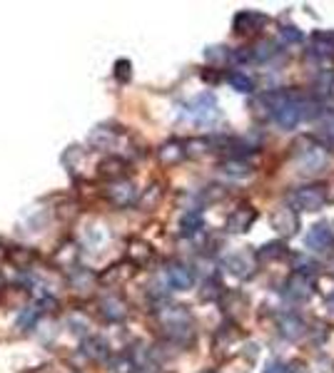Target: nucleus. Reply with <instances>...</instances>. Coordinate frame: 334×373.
Returning a JSON list of instances; mask_svg holds the SVG:
<instances>
[{"instance_id": "f257e3e1", "label": "nucleus", "mask_w": 334, "mask_h": 373, "mask_svg": "<svg viewBox=\"0 0 334 373\" xmlns=\"http://www.w3.org/2000/svg\"><path fill=\"white\" fill-rule=\"evenodd\" d=\"M292 204L299 212H319V209L327 204V192H324L322 184H312V186H302L292 194Z\"/></svg>"}, {"instance_id": "f03ea898", "label": "nucleus", "mask_w": 334, "mask_h": 373, "mask_svg": "<svg viewBox=\"0 0 334 373\" xmlns=\"http://www.w3.org/2000/svg\"><path fill=\"white\" fill-rule=\"evenodd\" d=\"M105 199L110 204H115V207L125 209V207H132V204L137 202V186L132 179H117V182H110L105 189Z\"/></svg>"}, {"instance_id": "7ed1b4c3", "label": "nucleus", "mask_w": 334, "mask_h": 373, "mask_svg": "<svg viewBox=\"0 0 334 373\" xmlns=\"http://www.w3.org/2000/svg\"><path fill=\"white\" fill-rule=\"evenodd\" d=\"M190 117H193L198 125H212V122L217 120L220 110L212 92H205V95L195 97V100L190 102Z\"/></svg>"}, {"instance_id": "20e7f679", "label": "nucleus", "mask_w": 334, "mask_h": 373, "mask_svg": "<svg viewBox=\"0 0 334 373\" xmlns=\"http://www.w3.org/2000/svg\"><path fill=\"white\" fill-rule=\"evenodd\" d=\"M165 282L167 286H173L175 291H185L195 284V272L188 264H167L165 267Z\"/></svg>"}, {"instance_id": "39448f33", "label": "nucleus", "mask_w": 334, "mask_h": 373, "mask_svg": "<svg viewBox=\"0 0 334 373\" xmlns=\"http://www.w3.org/2000/svg\"><path fill=\"white\" fill-rule=\"evenodd\" d=\"M297 165L302 172H322L324 165H327V152L317 145H309L307 150H299L297 152Z\"/></svg>"}, {"instance_id": "423d86ee", "label": "nucleus", "mask_w": 334, "mask_h": 373, "mask_svg": "<svg viewBox=\"0 0 334 373\" xmlns=\"http://www.w3.org/2000/svg\"><path fill=\"white\" fill-rule=\"evenodd\" d=\"M254 259L257 257H252L249 252H235V254H230V257H225V269H227L232 277L247 279V277H252V272H254Z\"/></svg>"}, {"instance_id": "0eeeda50", "label": "nucleus", "mask_w": 334, "mask_h": 373, "mask_svg": "<svg viewBox=\"0 0 334 373\" xmlns=\"http://www.w3.org/2000/svg\"><path fill=\"white\" fill-rule=\"evenodd\" d=\"M97 308H100V316L105 318V321H110V323H117V321H122V318L127 316V304L122 301L120 296H115V294L102 296L100 304H97Z\"/></svg>"}, {"instance_id": "6e6552de", "label": "nucleus", "mask_w": 334, "mask_h": 373, "mask_svg": "<svg viewBox=\"0 0 334 373\" xmlns=\"http://www.w3.org/2000/svg\"><path fill=\"white\" fill-rule=\"evenodd\" d=\"M254 219H257V212H254L252 207H247V204H244V207H237L227 217V232H232V234L247 232V229L252 227Z\"/></svg>"}, {"instance_id": "1a4fd4ad", "label": "nucleus", "mask_w": 334, "mask_h": 373, "mask_svg": "<svg viewBox=\"0 0 334 373\" xmlns=\"http://www.w3.org/2000/svg\"><path fill=\"white\" fill-rule=\"evenodd\" d=\"M117 140V130H112V125H97L92 127V132L87 135V145L92 150H110Z\"/></svg>"}, {"instance_id": "9d476101", "label": "nucleus", "mask_w": 334, "mask_h": 373, "mask_svg": "<svg viewBox=\"0 0 334 373\" xmlns=\"http://www.w3.org/2000/svg\"><path fill=\"white\" fill-rule=\"evenodd\" d=\"M272 227L277 229L279 234H284V237H289V234H294L297 232V214H294V209H289V207H279V209H274V214H272Z\"/></svg>"}, {"instance_id": "9b49d317", "label": "nucleus", "mask_w": 334, "mask_h": 373, "mask_svg": "<svg viewBox=\"0 0 334 373\" xmlns=\"http://www.w3.org/2000/svg\"><path fill=\"white\" fill-rule=\"evenodd\" d=\"M82 356L90 358V361H107L110 358V346L102 341L100 336H87L80 346Z\"/></svg>"}, {"instance_id": "f8f14e48", "label": "nucleus", "mask_w": 334, "mask_h": 373, "mask_svg": "<svg viewBox=\"0 0 334 373\" xmlns=\"http://www.w3.org/2000/svg\"><path fill=\"white\" fill-rule=\"evenodd\" d=\"M264 23H267V18L264 16H259V13H254V11H242V13H237L235 16V33H252V30H257V28H262Z\"/></svg>"}, {"instance_id": "ddd939ff", "label": "nucleus", "mask_w": 334, "mask_h": 373, "mask_svg": "<svg viewBox=\"0 0 334 373\" xmlns=\"http://www.w3.org/2000/svg\"><path fill=\"white\" fill-rule=\"evenodd\" d=\"M157 157H160L162 165H178V162H183L185 157H188V152H185V145L183 142H165V145L157 150Z\"/></svg>"}, {"instance_id": "4468645a", "label": "nucleus", "mask_w": 334, "mask_h": 373, "mask_svg": "<svg viewBox=\"0 0 334 373\" xmlns=\"http://www.w3.org/2000/svg\"><path fill=\"white\" fill-rule=\"evenodd\" d=\"M100 174L102 177H107V179H112V182H117V179H125V169H127V162L122 160V157H107V160H102L100 162Z\"/></svg>"}, {"instance_id": "2eb2a0df", "label": "nucleus", "mask_w": 334, "mask_h": 373, "mask_svg": "<svg viewBox=\"0 0 334 373\" xmlns=\"http://www.w3.org/2000/svg\"><path fill=\"white\" fill-rule=\"evenodd\" d=\"M329 242H332V232H329L327 224H317V227L309 229V234H307V247L309 249L322 252V249L329 247Z\"/></svg>"}, {"instance_id": "dca6fc26", "label": "nucleus", "mask_w": 334, "mask_h": 373, "mask_svg": "<svg viewBox=\"0 0 334 373\" xmlns=\"http://www.w3.org/2000/svg\"><path fill=\"white\" fill-rule=\"evenodd\" d=\"M203 227H205L203 214H200L198 209H190V212H185L183 219H180V234H183V237H193V234H198Z\"/></svg>"}, {"instance_id": "f3484780", "label": "nucleus", "mask_w": 334, "mask_h": 373, "mask_svg": "<svg viewBox=\"0 0 334 373\" xmlns=\"http://www.w3.org/2000/svg\"><path fill=\"white\" fill-rule=\"evenodd\" d=\"M130 272H132V264L117 262V264H112V267L107 269L102 277H97V279H100L102 284H107V286H112V284H117V282H125V279L130 277Z\"/></svg>"}, {"instance_id": "a211bd4d", "label": "nucleus", "mask_w": 334, "mask_h": 373, "mask_svg": "<svg viewBox=\"0 0 334 373\" xmlns=\"http://www.w3.org/2000/svg\"><path fill=\"white\" fill-rule=\"evenodd\" d=\"M289 296L292 299H307L309 294H312V282H309V277H304V274H292V279H289Z\"/></svg>"}, {"instance_id": "6ab92c4d", "label": "nucleus", "mask_w": 334, "mask_h": 373, "mask_svg": "<svg viewBox=\"0 0 334 373\" xmlns=\"http://www.w3.org/2000/svg\"><path fill=\"white\" fill-rule=\"evenodd\" d=\"M68 282H70L75 289H80V291H85L87 286H92V284L100 282V279H97L92 272H87V269L77 267V269H70V274H68Z\"/></svg>"}, {"instance_id": "aec40b11", "label": "nucleus", "mask_w": 334, "mask_h": 373, "mask_svg": "<svg viewBox=\"0 0 334 373\" xmlns=\"http://www.w3.org/2000/svg\"><path fill=\"white\" fill-rule=\"evenodd\" d=\"M279 331H282L284 338H299L304 333V323L299 316H292L287 313L284 318H279Z\"/></svg>"}, {"instance_id": "412c9836", "label": "nucleus", "mask_w": 334, "mask_h": 373, "mask_svg": "<svg viewBox=\"0 0 334 373\" xmlns=\"http://www.w3.org/2000/svg\"><path fill=\"white\" fill-rule=\"evenodd\" d=\"M127 254H130V259L135 264H142V262H147V259L152 257V249H150V244L142 242V239H132Z\"/></svg>"}, {"instance_id": "4be33fe9", "label": "nucleus", "mask_w": 334, "mask_h": 373, "mask_svg": "<svg viewBox=\"0 0 334 373\" xmlns=\"http://www.w3.org/2000/svg\"><path fill=\"white\" fill-rule=\"evenodd\" d=\"M254 257L259 259V262H269V259H279V257H287V247H284L282 242H272V244H264L262 249H259Z\"/></svg>"}, {"instance_id": "5701e85b", "label": "nucleus", "mask_w": 334, "mask_h": 373, "mask_svg": "<svg viewBox=\"0 0 334 373\" xmlns=\"http://www.w3.org/2000/svg\"><path fill=\"white\" fill-rule=\"evenodd\" d=\"M220 169H222L225 174H230V177H244V174H249V165L244 160H239V157H232V160L222 162V165H220Z\"/></svg>"}, {"instance_id": "b1692460", "label": "nucleus", "mask_w": 334, "mask_h": 373, "mask_svg": "<svg viewBox=\"0 0 334 373\" xmlns=\"http://www.w3.org/2000/svg\"><path fill=\"white\" fill-rule=\"evenodd\" d=\"M8 257H11V262L16 264L18 269H28V264L36 262V252H33V249H23V247H16L13 252H8Z\"/></svg>"}, {"instance_id": "393cba45", "label": "nucleus", "mask_w": 334, "mask_h": 373, "mask_svg": "<svg viewBox=\"0 0 334 373\" xmlns=\"http://www.w3.org/2000/svg\"><path fill=\"white\" fill-rule=\"evenodd\" d=\"M38 318H41V311H38V306H31V308H26L21 316H18L16 326L21 328V331H33V328H36V323H38Z\"/></svg>"}, {"instance_id": "a878e982", "label": "nucleus", "mask_w": 334, "mask_h": 373, "mask_svg": "<svg viewBox=\"0 0 334 373\" xmlns=\"http://www.w3.org/2000/svg\"><path fill=\"white\" fill-rule=\"evenodd\" d=\"M230 85H232V90H237V92H252L254 90V82H252V77H247L244 72H230Z\"/></svg>"}, {"instance_id": "bb28decb", "label": "nucleus", "mask_w": 334, "mask_h": 373, "mask_svg": "<svg viewBox=\"0 0 334 373\" xmlns=\"http://www.w3.org/2000/svg\"><path fill=\"white\" fill-rule=\"evenodd\" d=\"M160 197H162V189H160V184H152V186H147V189H145V194H142V197L137 199V202H140V207L152 209L157 202H160Z\"/></svg>"}, {"instance_id": "cd10ccee", "label": "nucleus", "mask_w": 334, "mask_h": 373, "mask_svg": "<svg viewBox=\"0 0 334 373\" xmlns=\"http://www.w3.org/2000/svg\"><path fill=\"white\" fill-rule=\"evenodd\" d=\"M205 57H208L212 65H222V62H227L230 57H232V52L222 45H215V48H208V50H205Z\"/></svg>"}, {"instance_id": "c85d7f7f", "label": "nucleus", "mask_w": 334, "mask_h": 373, "mask_svg": "<svg viewBox=\"0 0 334 373\" xmlns=\"http://www.w3.org/2000/svg\"><path fill=\"white\" fill-rule=\"evenodd\" d=\"M212 150V142L210 140H190V142H185V152H188L190 157H200V155H205V152H210Z\"/></svg>"}, {"instance_id": "c756f323", "label": "nucleus", "mask_w": 334, "mask_h": 373, "mask_svg": "<svg viewBox=\"0 0 334 373\" xmlns=\"http://www.w3.org/2000/svg\"><path fill=\"white\" fill-rule=\"evenodd\" d=\"M130 77H132V62L120 57V60L115 62V80L120 82V85H125V82H130Z\"/></svg>"}, {"instance_id": "7c9ffc66", "label": "nucleus", "mask_w": 334, "mask_h": 373, "mask_svg": "<svg viewBox=\"0 0 334 373\" xmlns=\"http://www.w3.org/2000/svg\"><path fill=\"white\" fill-rule=\"evenodd\" d=\"M220 294H222V289H220L217 282H205V291L200 294V296H203L205 301H210V299H217Z\"/></svg>"}, {"instance_id": "2f4dec72", "label": "nucleus", "mask_w": 334, "mask_h": 373, "mask_svg": "<svg viewBox=\"0 0 334 373\" xmlns=\"http://www.w3.org/2000/svg\"><path fill=\"white\" fill-rule=\"evenodd\" d=\"M282 38H284L287 43H302V40H304V35L299 33V28H294V26L282 28Z\"/></svg>"}, {"instance_id": "473e14b6", "label": "nucleus", "mask_w": 334, "mask_h": 373, "mask_svg": "<svg viewBox=\"0 0 334 373\" xmlns=\"http://www.w3.org/2000/svg\"><path fill=\"white\" fill-rule=\"evenodd\" d=\"M68 326L72 328V331L75 333H85L87 331V326H90V323H87V318H80V316H70L68 318Z\"/></svg>"}, {"instance_id": "72a5a7b5", "label": "nucleus", "mask_w": 334, "mask_h": 373, "mask_svg": "<svg viewBox=\"0 0 334 373\" xmlns=\"http://www.w3.org/2000/svg\"><path fill=\"white\" fill-rule=\"evenodd\" d=\"M264 373H294L292 366L289 363H282V361H272L267 368H264Z\"/></svg>"}, {"instance_id": "f704fd0d", "label": "nucleus", "mask_w": 334, "mask_h": 373, "mask_svg": "<svg viewBox=\"0 0 334 373\" xmlns=\"http://www.w3.org/2000/svg\"><path fill=\"white\" fill-rule=\"evenodd\" d=\"M3 257H8V252H3V249H0V259H3Z\"/></svg>"}, {"instance_id": "c9c22d12", "label": "nucleus", "mask_w": 334, "mask_h": 373, "mask_svg": "<svg viewBox=\"0 0 334 373\" xmlns=\"http://www.w3.org/2000/svg\"><path fill=\"white\" fill-rule=\"evenodd\" d=\"M208 373H215V371H208Z\"/></svg>"}]
</instances>
